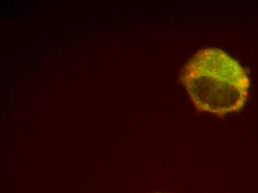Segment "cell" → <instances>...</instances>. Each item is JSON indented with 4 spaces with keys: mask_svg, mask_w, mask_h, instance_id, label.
Instances as JSON below:
<instances>
[{
    "mask_svg": "<svg viewBox=\"0 0 258 193\" xmlns=\"http://www.w3.org/2000/svg\"><path fill=\"white\" fill-rule=\"evenodd\" d=\"M155 193H165V192H155Z\"/></svg>",
    "mask_w": 258,
    "mask_h": 193,
    "instance_id": "7a4b0ae2",
    "label": "cell"
},
{
    "mask_svg": "<svg viewBox=\"0 0 258 193\" xmlns=\"http://www.w3.org/2000/svg\"><path fill=\"white\" fill-rule=\"evenodd\" d=\"M180 80L198 111L219 117L243 109L251 85L240 62L218 48L199 50L185 64Z\"/></svg>",
    "mask_w": 258,
    "mask_h": 193,
    "instance_id": "6da1fadb",
    "label": "cell"
}]
</instances>
